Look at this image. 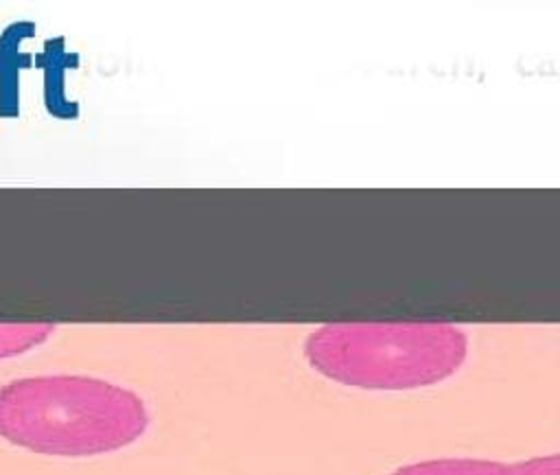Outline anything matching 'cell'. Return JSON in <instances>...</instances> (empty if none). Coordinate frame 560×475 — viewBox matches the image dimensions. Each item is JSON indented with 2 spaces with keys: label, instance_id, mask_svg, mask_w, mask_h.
Segmentation results:
<instances>
[{
  "label": "cell",
  "instance_id": "5",
  "mask_svg": "<svg viewBox=\"0 0 560 475\" xmlns=\"http://www.w3.org/2000/svg\"><path fill=\"white\" fill-rule=\"evenodd\" d=\"M392 475H518V471H516V464H505V462L446 457V460H424V462L407 464L394 471Z\"/></svg>",
  "mask_w": 560,
  "mask_h": 475
},
{
  "label": "cell",
  "instance_id": "4",
  "mask_svg": "<svg viewBox=\"0 0 560 475\" xmlns=\"http://www.w3.org/2000/svg\"><path fill=\"white\" fill-rule=\"evenodd\" d=\"M68 63H70V55L63 50V39H50L46 44L44 50V81L52 83V81H63L66 72H68ZM46 107L52 116L63 118V120H72L79 114V105L74 101L66 99V85L57 83L46 85Z\"/></svg>",
  "mask_w": 560,
  "mask_h": 475
},
{
  "label": "cell",
  "instance_id": "7",
  "mask_svg": "<svg viewBox=\"0 0 560 475\" xmlns=\"http://www.w3.org/2000/svg\"><path fill=\"white\" fill-rule=\"evenodd\" d=\"M516 471L518 475H560V453L518 462Z\"/></svg>",
  "mask_w": 560,
  "mask_h": 475
},
{
  "label": "cell",
  "instance_id": "6",
  "mask_svg": "<svg viewBox=\"0 0 560 475\" xmlns=\"http://www.w3.org/2000/svg\"><path fill=\"white\" fill-rule=\"evenodd\" d=\"M55 328L50 322H0V359L39 348L55 335Z\"/></svg>",
  "mask_w": 560,
  "mask_h": 475
},
{
  "label": "cell",
  "instance_id": "3",
  "mask_svg": "<svg viewBox=\"0 0 560 475\" xmlns=\"http://www.w3.org/2000/svg\"><path fill=\"white\" fill-rule=\"evenodd\" d=\"M37 33L33 20H13L0 33V116H20V79L33 55L24 48Z\"/></svg>",
  "mask_w": 560,
  "mask_h": 475
},
{
  "label": "cell",
  "instance_id": "1",
  "mask_svg": "<svg viewBox=\"0 0 560 475\" xmlns=\"http://www.w3.org/2000/svg\"><path fill=\"white\" fill-rule=\"evenodd\" d=\"M149 427L144 401L118 383L42 374L0 387V438L42 455L88 457L133 444Z\"/></svg>",
  "mask_w": 560,
  "mask_h": 475
},
{
  "label": "cell",
  "instance_id": "2",
  "mask_svg": "<svg viewBox=\"0 0 560 475\" xmlns=\"http://www.w3.org/2000/svg\"><path fill=\"white\" fill-rule=\"evenodd\" d=\"M466 350V335L448 322H339L304 344L317 372L363 390L433 385L457 372Z\"/></svg>",
  "mask_w": 560,
  "mask_h": 475
}]
</instances>
